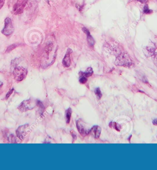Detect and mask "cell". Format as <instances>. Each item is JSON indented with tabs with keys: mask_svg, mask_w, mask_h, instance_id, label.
I'll return each mask as SVG.
<instances>
[{
	"mask_svg": "<svg viewBox=\"0 0 157 170\" xmlns=\"http://www.w3.org/2000/svg\"><path fill=\"white\" fill-rule=\"evenodd\" d=\"M76 125L78 130L81 135L85 137L90 133L91 129L87 128L85 123L84 122L78 120L76 122Z\"/></svg>",
	"mask_w": 157,
	"mask_h": 170,
	"instance_id": "6",
	"label": "cell"
},
{
	"mask_svg": "<svg viewBox=\"0 0 157 170\" xmlns=\"http://www.w3.org/2000/svg\"><path fill=\"white\" fill-rule=\"evenodd\" d=\"M152 124L153 125L157 126V119H155L152 121Z\"/></svg>",
	"mask_w": 157,
	"mask_h": 170,
	"instance_id": "19",
	"label": "cell"
},
{
	"mask_svg": "<svg viewBox=\"0 0 157 170\" xmlns=\"http://www.w3.org/2000/svg\"><path fill=\"white\" fill-rule=\"evenodd\" d=\"M14 30V28L11 19L6 18L4 21V27L2 30V33L4 35L8 37L11 35Z\"/></svg>",
	"mask_w": 157,
	"mask_h": 170,
	"instance_id": "3",
	"label": "cell"
},
{
	"mask_svg": "<svg viewBox=\"0 0 157 170\" xmlns=\"http://www.w3.org/2000/svg\"><path fill=\"white\" fill-rule=\"evenodd\" d=\"M72 114V109L71 108H68L65 112V119L67 124L69 123L71 119Z\"/></svg>",
	"mask_w": 157,
	"mask_h": 170,
	"instance_id": "11",
	"label": "cell"
},
{
	"mask_svg": "<svg viewBox=\"0 0 157 170\" xmlns=\"http://www.w3.org/2000/svg\"><path fill=\"white\" fill-rule=\"evenodd\" d=\"M101 132V128L98 125L94 126L90 130V133L92 134L96 138H98Z\"/></svg>",
	"mask_w": 157,
	"mask_h": 170,
	"instance_id": "10",
	"label": "cell"
},
{
	"mask_svg": "<svg viewBox=\"0 0 157 170\" xmlns=\"http://www.w3.org/2000/svg\"><path fill=\"white\" fill-rule=\"evenodd\" d=\"M115 64L118 66L129 67L132 65L133 62L128 55L122 53L117 57L115 61Z\"/></svg>",
	"mask_w": 157,
	"mask_h": 170,
	"instance_id": "1",
	"label": "cell"
},
{
	"mask_svg": "<svg viewBox=\"0 0 157 170\" xmlns=\"http://www.w3.org/2000/svg\"><path fill=\"white\" fill-rule=\"evenodd\" d=\"M5 2V0H0V10L4 5Z\"/></svg>",
	"mask_w": 157,
	"mask_h": 170,
	"instance_id": "17",
	"label": "cell"
},
{
	"mask_svg": "<svg viewBox=\"0 0 157 170\" xmlns=\"http://www.w3.org/2000/svg\"><path fill=\"white\" fill-rule=\"evenodd\" d=\"M138 2H140L141 3H144L146 1V0H137Z\"/></svg>",
	"mask_w": 157,
	"mask_h": 170,
	"instance_id": "21",
	"label": "cell"
},
{
	"mask_svg": "<svg viewBox=\"0 0 157 170\" xmlns=\"http://www.w3.org/2000/svg\"><path fill=\"white\" fill-rule=\"evenodd\" d=\"M36 103L30 99L24 100L18 107V109L22 112H26L35 108Z\"/></svg>",
	"mask_w": 157,
	"mask_h": 170,
	"instance_id": "4",
	"label": "cell"
},
{
	"mask_svg": "<svg viewBox=\"0 0 157 170\" xmlns=\"http://www.w3.org/2000/svg\"><path fill=\"white\" fill-rule=\"evenodd\" d=\"M28 0H18L13 6V13L15 15L20 14L23 13L24 8Z\"/></svg>",
	"mask_w": 157,
	"mask_h": 170,
	"instance_id": "5",
	"label": "cell"
},
{
	"mask_svg": "<svg viewBox=\"0 0 157 170\" xmlns=\"http://www.w3.org/2000/svg\"><path fill=\"white\" fill-rule=\"evenodd\" d=\"M82 74L87 78L91 77L93 74V71L92 68L88 67L85 73H82Z\"/></svg>",
	"mask_w": 157,
	"mask_h": 170,
	"instance_id": "12",
	"label": "cell"
},
{
	"mask_svg": "<svg viewBox=\"0 0 157 170\" xmlns=\"http://www.w3.org/2000/svg\"><path fill=\"white\" fill-rule=\"evenodd\" d=\"M19 46H20V44H18V43H14V44H12L11 45L9 46L8 48H7L6 51V53H9L10 52L12 51L14 49H16V48H17Z\"/></svg>",
	"mask_w": 157,
	"mask_h": 170,
	"instance_id": "13",
	"label": "cell"
},
{
	"mask_svg": "<svg viewBox=\"0 0 157 170\" xmlns=\"http://www.w3.org/2000/svg\"><path fill=\"white\" fill-rule=\"evenodd\" d=\"M79 81L80 83L81 84H85L87 81V78L85 76L83 75L82 74V73L81 74H80V79Z\"/></svg>",
	"mask_w": 157,
	"mask_h": 170,
	"instance_id": "14",
	"label": "cell"
},
{
	"mask_svg": "<svg viewBox=\"0 0 157 170\" xmlns=\"http://www.w3.org/2000/svg\"><path fill=\"white\" fill-rule=\"evenodd\" d=\"M154 58L155 62L156 63V65H157V55H156L155 56H154Z\"/></svg>",
	"mask_w": 157,
	"mask_h": 170,
	"instance_id": "20",
	"label": "cell"
},
{
	"mask_svg": "<svg viewBox=\"0 0 157 170\" xmlns=\"http://www.w3.org/2000/svg\"><path fill=\"white\" fill-rule=\"evenodd\" d=\"M28 127V125H23L19 126L18 128L16 131V134L17 137L19 138V139L20 140L24 139V137H25L26 129Z\"/></svg>",
	"mask_w": 157,
	"mask_h": 170,
	"instance_id": "8",
	"label": "cell"
},
{
	"mask_svg": "<svg viewBox=\"0 0 157 170\" xmlns=\"http://www.w3.org/2000/svg\"><path fill=\"white\" fill-rule=\"evenodd\" d=\"M28 72L25 68L18 66L14 68L13 71V76L14 79L18 82H21L26 77Z\"/></svg>",
	"mask_w": 157,
	"mask_h": 170,
	"instance_id": "2",
	"label": "cell"
},
{
	"mask_svg": "<svg viewBox=\"0 0 157 170\" xmlns=\"http://www.w3.org/2000/svg\"><path fill=\"white\" fill-rule=\"evenodd\" d=\"M13 89H12V90H10V91L7 93V94L6 95V99H8V97L10 96V95L13 93Z\"/></svg>",
	"mask_w": 157,
	"mask_h": 170,
	"instance_id": "18",
	"label": "cell"
},
{
	"mask_svg": "<svg viewBox=\"0 0 157 170\" xmlns=\"http://www.w3.org/2000/svg\"><path fill=\"white\" fill-rule=\"evenodd\" d=\"M82 30L83 31V32L85 33L87 36V40L89 45V46H90L91 47H93L94 46L95 42V40H94L93 37L91 36L89 30L85 27L83 28Z\"/></svg>",
	"mask_w": 157,
	"mask_h": 170,
	"instance_id": "9",
	"label": "cell"
},
{
	"mask_svg": "<svg viewBox=\"0 0 157 170\" xmlns=\"http://www.w3.org/2000/svg\"><path fill=\"white\" fill-rule=\"evenodd\" d=\"M95 93L96 94V97L98 98V99L100 100L102 97V94H101L100 89L99 88H96L95 90Z\"/></svg>",
	"mask_w": 157,
	"mask_h": 170,
	"instance_id": "15",
	"label": "cell"
},
{
	"mask_svg": "<svg viewBox=\"0 0 157 170\" xmlns=\"http://www.w3.org/2000/svg\"><path fill=\"white\" fill-rule=\"evenodd\" d=\"M72 53V50L71 49H67L66 53L62 61L63 65L65 67H69L71 65V59L70 55Z\"/></svg>",
	"mask_w": 157,
	"mask_h": 170,
	"instance_id": "7",
	"label": "cell"
},
{
	"mask_svg": "<svg viewBox=\"0 0 157 170\" xmlns=\"http://www.w3.org/2000/svg\"></svg>",
	"mask_w": 157,
	"mask_h": 170,
	"instance_id": "22",
	"label": "cell"
},
{
	"mask_svg": "<svg viewBox=\"0 0 157 170\" xmlns=\"http://www.w3.org/2000/svg\"><path fill=\"white\" fill-rule=\"evenodd\" d=\"M143 11H144V13H145L146 14H150L151 13H152V11L149 9L148 6L147 5L145 6V7H144V10H143Z\"/></svg>",
	"mask_w": 157,
	"mask_h": 170,
	"instance_id": "16",
	"label": "cell"
}]
</instances>
